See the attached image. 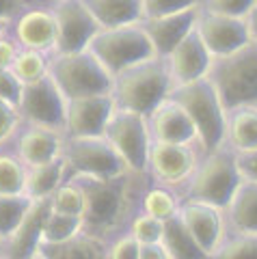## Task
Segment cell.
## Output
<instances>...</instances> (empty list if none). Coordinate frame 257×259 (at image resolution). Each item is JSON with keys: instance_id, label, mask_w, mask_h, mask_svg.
Wrapping results in <instances>:
<instances>
[{"instance_id": "6da1fadb", "label": "cell", "mask_w": 257, "mask_h": 259, "mask_svg": "<svg viewBox=\"0 0 257 259\" xmlns=\"http://www.w3.org/2000/svg\"><path fill=\"white\" fill-rule=\"evenodd\" d=\"M171 100H175L186 110L192 125L197 130V141L201 143L205 153L223 149L227 143V108L223 106L221 95L214 82L207 78L195 80L188 84L173 89Z\"/></svg>"}, {"instance_id": "7a4b0ae2", "label": "cell", "mask_w": 257, "mask_h": 259, "mask_svg": "<svg viewBox=\"0 0 257 259\" xmlns=\"http://www.w3.org/2000/svg\"><path fill=\"white\" fill-rule=\"evenodd\" d=\"M173 78L164 59H149L115 78L112 97L117 108L149 117L173 93Z\"/></svg>"}, {"instance_id": "3957f363", "label": "cell", "mask_w": 257, "mask_h": 259, "mask_svg": "<svg viewBox=\"0 0 257 259\" xmlns=\"http://www.w3.org/2000/svg\"><path fill=\"white\" fill-rule=\"evenodd\" d=\"M50 78L67 97V102L91 95H110L115 84V78L91 50L54 54L50 61Z\"/></svg>"}, {"instance_id": "277c9868", "label": "cell", "mask_w": 257, "mask_h": 259, "mask_svg": "<svg viewBox=\"0 0 257 259\" xmlns=\"http://www.w3.org/2000/svg\"><path fill=\"white\" fill-rule=\"evenodd\" d=\"M210 80L227 112L257 106V46L248 44L236 54L216 59L210 69Z\"/></svg>"}, {"instance_id": "5b68a950", "label": "cell", "mask_w": 257, "mask_h": 259, "mask_svg": "<svg viewBox=\"0 0 257 259\" xmlns=\"http://www.w3.org/2000/svg\"><path fill=\"white\" fill-rule=\"evenodd\" d=\"M89 50L98 56L112 78L149 59H156L154 46L143 28V22L119 28H102L91 41Z\"/></svg>"}, {"instance_id": "8992f818", "label": "cell", "mask_w": 257, "mask_h": 259, "mask_svg": "<svg viewBox=\"0 0 257 259\" xmlns=\"http://www.w3.org/2000/svg\"><path fill=\"white\" fill-rule=\"evenodd\" d=\"M242 184V173L238 168L236 151H212L207 153L203 164L197 166V171L190 177L188 199L203 201L216 207H227L234 199L238 186Z\"/></svg>"}, {"instance_id": "52a82bcc", "label": "cell", "mask_w": 257, "mask_h": 259, "mask_svg": "<svg viewBox=\"0 0 257 259\" xmlns=\"http://www.w3.org/2000/svg\"><path fill=\"white\" fill-rule=\"evenodd\" d=\"M63 160L76 177L112 180L127 173L125 162L106 136H69L63 147Z\"/></svg>"}, {"instance_id": "ba28073f", "label": "cell", "mask_w": 257, "mask_h": 259, "mask_svg": "<svg viewBox=\"0 0 257 259\" xmlns=\"http://www.w3.org/2000/svg\"><path fill=\"white\" fill-rule=\"evenodd\" d=\"M104 136L121 156L127 171L143 173L149 166V153H151V145H154V136H151L147 117L132 110L117 108Z\"/></svg>"}, {"instance_id": "9c48e42d", "label": "cell", "mask_w": 257, "mask_h": 259, "mask_svg": "<svg viewBox=\"0 0 257 259\" xmlns=\"http://www.w3.org/2000/svg\"><path fill=\"white\" fill-rule=\"evenodd\" d=\"M87 194L84 231L102 238L123 216L125 205V175L112 180L98 177H78Z\"/></svg>"}, {"instance_id": "30bf717a", "label": "cell", "mask_w": 257, "mask_h": 259, "mask_svg": "<svg viewBox=\"0 0 257 259\" xmlns=\"http://www.w3.org/2000/svg\"><path fill=\"white\" fill-rule=\"evenodd\" d=\"M67 97L56 87L54 80L48 76L39 82L24 84L20 100V117L30 125L65 132L67 123Z\"/></svg>"}, {"instance_id": "8fae6325", "label": "cell", "mask_w": 257, "mask_h": 259, "mask_svg": "<svg viewBox=\"0 0 257 259\" xmlns=\"http://www.w3.org/2000/svg\"><path fill=\"white\" fill-rule=\"evenodd\" d=\"M52 13L56 20V32H59L54 54L89 50L95 35L102 30L84 0H59Z\"/></svg>"}, {"instance_id": "7c38bea8", "label": "cell", "mask_w": 257, "mask_h": 259, "mask_svg": "<svg viewBox=\"0 0 257 259\" xmlns=\"http://www.w3.org/2000/svg\"><path fill=\"white\" fill-rule=\"evenodd\" d=\"M197 32L214 61L236 54L251 44V35H248L244 18H231V15L214 13L207 9L199 15Z\"/></svg>"}, {"instance_id": "4fadbf2b", "label": "cell", "mask_w": 257, "mask_h": 259, "mask_svg": "<svg viewBox=\"0 0 257 259\" xmlns=\"http://www.w3.org/2000/svg\"><path fill=\"white\" fill-rule=\"evenodd\" d=\"M115 110L117 102L112 93L71 100L67 104L65 132L69 136H104Z\"/></svg>"}, {"instance_id": "5bb4252c", "label": "cell", "mask_w": 257, "mask_h": 259, "mask_svg": "<svg viewBox=\"0 0 257 259\" xmlns=\"http://www.w3.org/2000/svg\"><path fill=\"white\" fill-rule=\"evenodd\" d=\"M180 218L190 231V236L207 255L216 253L225 242V218L223 209L203 203V201L188 199L180 207Z\"/></svg>"}, {"instance_id": "9a60e30c", "label": "cell", "mask_w": 257, "mask_h": 259, "mask_svg": "<svg viewBox=\"0 0 257 259\" xmlns=\"http://www.w3.org/2000/svg\"><path fill=\"white\" fill-rule=\"evenodd\" d=\"M164 61H166L168 71H171L175 87L207 78L212 65H214L212 54L207 52V48L201 41V37H199L197 28L192 30L184 41H180L178 48H175Z\"/></svg>"}, {"instance_id": "2e32d148", "label": "cell", "mask_w": 257, "mask_h": 259, "mask_svg": "<svg viewBox=\"0 0 257 259\" xmlns=\"http://www.w3.org/2000/svg\"><path fill=\"white\" fill-rule=\"evenodd\" d=\"M158 182L164 186H178L188 182L197 171V153L190 145H173L154 141L149 153V166Z\"/></svg>"}, {"instance_id": "e0dca14e", "label": "cell", "mask_w": 257, "mask_h": 259, "mask_svg": "<svg viewBox=\"0 0 257 259\" xmlns=\"http://www.w3.org/2000/svg\"><path fill=\"white\" fill-rule=\"evenodd\" d=\"M50 209H52L50 199L33 201V205H30L28 214L24 216L20 227L0 246L5 259H33L39 253V248L44 244V225Z\"/></svg>"}, {"instance_id": "ac0fdd59", "label": "cell", "mask_w": 257, "mask_h": 259, "mask_svg": "<svg viewBox=\"0 0 257 259\" xmlns=\"http://www.w3.org/2000/svg\"><path fill=\"white\" fill-rule=\"evenodd\" d=\"M199 15H201V9L195 7V9L180 11L173 15L143 20V28L149 35V41L154 46V52L158 59H166L178 48V44L184 41L197 28Z\"/></svg>"}, {"instance_id": "d6986e66", "label": "cell", "mask_w": 257, "mask_h": 259, "mask_svg": "<svg viewBox=\"0 0 257 259\" xmlns=\"http://www.w3.org/2000/svg\"><path fill=\"white\" fill-rule=\"evenodd\" d=\"M149 130L154 141L158 143H173V145H190L197 141V130L192 125L186 110L175 100L168 97L147 117Z\"/></svg>"}, {"instance_id": "ffe728a7", "label": "cell", "mask_w": 257, "mask_h": 259, "mask_svg": "<svg viewBox=\"0 0 257 259\" xmlns=\"http://www.w3.org/2000/svg\"><path fill=\"white\" fill-rule=\"evenodd\" d=\"M63 147H65V143L61 139V132L30 125L18 139V158L28 168L48 164V162L63 158Z\"/></svg>"}, {"instance_id": "44dd1931", "label": "cell", "mask_w": 257, "mask_h": 259, "mask_svg": "<svg viewBox=\"0 0 257 259\" xmlns=\"http://www.w3.org/2000/svg\"><path fill=\"white\" fill-rule=\"evenodd\" d=\"M56 20L52 11H28L15 24V41L24 50H54L56 48Z\"/></svg>"}, {"instance_id": "7402d4cb", "label": "cell", "mask_w": 257, "mask_h": 259, "mask_svg": "<svg viewBox=\"0 0 257 259\" xmlns=\"http://www.w3.org/2000/svg\"><path fill=\"white\" fill-rule=\"evenodd\" d=\"M100 28H119L145 20L143 0H84Z\"/></svg>"}, {"instance_id": "603a6c76", "label": "cell", "mask_w": 257, "mask_h": 259, "mask_svg": "<svg viewBox=\"0 0 257 259\" xmlns=\"http://www.w3.org/2000/svg\"><path fill=\"white\" fill-rule=\"evenodd\" d=\"M225 209L236 233H257V182L242 180Z\"/></svg>"}, {"instance_id": "cb8c5ba5", "label": "cell", "mask_w": 257, "mask_h": 259, "mask_svg": "<svg viewBox=\"0 0 257 259\" xmlns=\"http://www.w3.org/2000/svg\"><path fill=\"white\" fill-rule=\"evenodd\" d=\"M39 250L46 259H108V248L104 246L102 238L87 231L65 242L41 244Z\"/></svg>"}, {"instance_id": "d4e9b609", "label": "cell", "mask_w": 257, "mask_h": 259, "mask_svg": "<svg viewBox=\"0 0 257 259\" xmlns=\"http://www.w3.org/2000/svg\"><path fill=\"white\" fill-rule=\"evenodd\" d=\"M227 143L236 153L257 149V106L229 110Z\"/></svg>"}, {"instance_id": "484cf974", "label": "cell", "mask_w": 257, "mask_h": 259, "mask_svg": "<svg viewBox=\"0 0 257 259\" xmlns=\"http://www.w3.org/2000/svg\"><path fill=\"white\" fill-rule=\"evenodd\" d=\"M67 166L65 160L59 158L48 164H39V166H30L28 168V177H26V194L33 201L39 199H50L54 190L63 184V175H65Z\"/></svg>"}, {"instance_id": "4316f807", "label": "cell", "mask_w": 257, "mask_h": 259, "mask_svg": "<svg viewBox=\"0 0 257 259\" xmlns=\"http://www.w3.org/2000/svg\"><path fill=\"white\" fill-rule=\"evenodd\" d=\"M162 244L166 246V250L171 253L173 259H207L210 257L195 242V238L190 236V231L186 229V225H184L180 214L164 223Z\"/></svg>"}, {"instance_id": "83f0119b", "label": "cell", "mask_w": 257, "mask_h": 259, "mask_svg": "<svg viewBox=\"0 0 257 259\" xmlns=\"http://www.w3.org/2000/svg\"><path fill=\"white\" fill-rule=\"evenodd\" d=\"M30 205L33 199L28 194H0V246L13 236Z\"/></svg>"}, {"instance_id": "f1b7e54d", "label": "cell", "mask_w": 257, "mask_h": 259, "mask_svg": "<svg viewBox=\"0 0 257 259\" xmlns=\"http://www.w3.org/2000/svg\"><path fill=\"white\" fill-rule=\"evenodd\" d=\"M82 231H84L82 216H71V214H63V212L50 209V214L46 218V225H44V244L65 242Z\"/></svg>"}, {"instance_id": "f546056e", "label": "cell", "mask_w": 257, "mask_h": 259, "mask_svg": "<svg viewBox=\"0 0 257 259\" xmlns=\"http://www.w3.org/2000/svg\"><path fill=\"white\" fill-rule=\"evenodd\" d=\"M11 71L22 84H33L39 82L50 76V63L46 61L44 52H37V50H22L15 56V61L11 65Z\"/></svg>"}, {"instance_id": "4dcf8cb0", "label": "cell", "mask_w": 257, "mask_h": 259, "mask_svg": "<svg viewBox=\"0 0 257 259\" xmlns=\"http://www.w3.org/2000/svg\"><path fill=\"white\" fill-rule=\"evenodd\" d=\"M50 203H52L54 212H63V214L84 218L87 194H84V188H82V184H80V180L63 182L50 197Z\"/></svg>"}, {"instance_id": "1f68e13d", "label": "cell", "mask_w": 257, "mask_h": 259, "mask_svg": "<svg viewBox=\"0 0 257 259\" xmlns=\"http://www.w3.org/2000/svg\"><path fill=\"white\" fill-rule=\"evenodd\" d=\"M28 166L20 158L0 156V194H26Z\"/></svg>"}, {"instance_id": "d6a6232c", "label": "cell", "mask_w": 257, "mask_h": 259, "mask_svg": "<svg viewBox=\"0 0 257 259\" xmlns=\"http://www.w3.org/2000/svg\"><path fill=\"white\" fill-rule=\"evenodd\" d=\"M180 203H178V197L173 192H168L166 188H151L145 199H143V209L145 214L158 218V221H171L173 216L180 214Z\"/></svg>"}, {"instance_id": "836d02e7", "label": "cell", "mask_w": 257, "mask_h": 259, "mask_svg": "<svg viewBox=\"0 0 257 259\" xmlns=\"http://www.w3.org/2000/svg\"><path fill=\"white\" fill-rule=\"evenodd\" d=\"M207 259H257V233H238Z\"/></svg>"}, {"instance_id": "e575fe53", "label": "cell", "mask_w": 257, "mask_h": 259, "mask_svg": "<svg viewBox=\"0 0 257 259\" xmlns=\"http://www.w3.org/2000/svg\"><path fill=\"white\" fill-rule=\"evenodd\" d=\"M130 236L139 242V244H156V242H162L164 221H158V218L149 216V214H141L132 221Z\"/></svg>"}, {"instance_id": "d590c367", "label": "cell", "mask_w": 257, "mask_h": 259, "mask_svg": "<svg viewBox=\"0 0 257 259\" xmlns=\"http://www.w3.org/2000/svg\"><path fill=\"white\" fill-rule=\"evenodd\" d=\"M199 7V0H143V13L145 20L162 18V15H173L180 11H188Z\"/></svg>"}, {"instance_id": "8d00e7d4", "label": "cell", "mask_w": 257, "mask_h": 259, "mask_svg": "<svg viewBox=\"0 0 257 259\" xmlns=\"http://www.w3.org/2000/svg\"><path fill=\"white\" fill-rule=\"evenodd\" d=\"M257 0H207V11L231 15V18H246Z\"/></svg>"}, {"instance_id": "74e56055", "label": "cell", "mask_w": 257, "mask_h": 259, "mask_svg": "<svg viewBox=\"0 0 257 259\" xmlns=\"http://www.w3.org/2000/svg\"><path fill=\"white\" fill-rule=\"evenodd\" d=\"M24 84L18 80V76L11 69H0V100H5L7 104L18 108L22 100Z\"/></svg>"}, {"instance_id": "f35d334b", "label": "cell", "mask_w": 257, "mask_h": 259, "mask_svg": "<svg viewBox=\"0 0 257 259\" xmlns=\"http://www.w3.org/2000/svg\"><path fill=\"white\" fill-rule=\"evenodd\" d=\"M20 121H22L20 110L11 106V104H7L5 100H0V145L7 139H11Z\"/></svg>"}, {"instance_id": "ab89813d", "label": "cell", "mask_w": 257, "mask_h": 259, "mask_svg": "<svg viewBox=\"0 0 257 259\" xmlns=\"http://www.w3.org/2000/svg\"><path fill=\"white\" fill-rule=\"evenodd\" d=\"M108 259H141V244L130 233L121 236L108 248Z\"/></svg>"}, {"instance_id": "60d3db41", "label": "cell", "mask_w": 257, "mask_h": 259, "mask_svg": "<svg viewBox=\"0 0 257 259\" xmlns=\"http://www.w3.org/2000/svg\"><path fill=\"white\" fill-rule=\"evenodd\" d=\"M238 156V168L242 173V180L257 182V149L246 153H236Z\"/></svg>"}, {"instance_id": "b9f144b4", "label": "cell", "mask_w": 257, "mask_h": 259, "mask_svg": "<svg viewBox=\"0 0 257 259\" xmlns=\"http://www.w3.org/2000/svg\"><path fill=\"white\" fill-rule=\"evenodd\" d=\"M20 44L11 41L7 37H0V69H11V65L15 61V56L20 52Z\"/></svg>"}, {"instance_id": "7bdbcfd3", "label": "cell", "mask_w": 257, "mask_h": 259, "mask_svg": "<svg viewBox=\"0 0 257 259\" xmlns=\"http://www.w3.org/2000/svg\"><path fill=\"white\" fill-rule=\"evenodd\" d=\"M141 259H173L162 242L156 244H141Z\"/></svg>"}, {"instance_id": "ee69618b", "label": "cell", "mask_w": 257, "mask_h": 259, "mask_svg": "<svg viewBox=\"0 0 257 259\" xmlns=\"http://www.w3.org/2000/svg\"><path fill=\"white\" fill-rule=\"evenodd\" d=\"M244 20H246V26H248V35H251V44L257 46V3Z\"/></svg>"}, {"instance_id": "f6af8a7d", "label": "cell", "mask_w": 257, "mask_h": 259, "mask_svg": "<svg viewBox=\"0 0 257 259\" xmlns=\"http://www.w3.org/2000/svg\"><path fill=\"white\" fill-rule=\"evenodd\" d=\"M20 0H0V20H9L18 9Z\"/></svg>"}, {"instance_id": "bcb514c9", "label": "cell", "mask_w": 257, "mask_h": 259, "mask_svg": "<svg viewBox=\"0 0 257 259\" xmlns=\"http://www.w3.org/2000/svg\"><path fill=\"white\" fill-rule=\"evenodd\" d=\"M5 26H7V20H0V37H5Z\"/></svg>"}, {"instance_id": "7dc6e473", "label": "cell", "mask_w": 257, "mask_h": 259, "mask_svg": "<svg viewBox=\"0 0 257 259\" xmlns=\"http://www.w3.org/2000/svg\"><path fill=\"white\" fill-rule=\"evenodd\" d=\"M33 259H46V257H44V255H41V250H39V253H37V255H35V257H33Z\"/></svg>"}, {"instance_id": "c3c4849f", "label": "cell", "mask_w": 257, "mask_h": 259, "mask_svg": "<svg viewBox=\"0 0 257 259\" xmlns=\"http://www.w3.org/2000/svg\"><path fill=\"white\" fill-rule=\"evenodd\" d=\"M0 259H5V255H3V250H0Z\"/></svg>"}]
</instances>
